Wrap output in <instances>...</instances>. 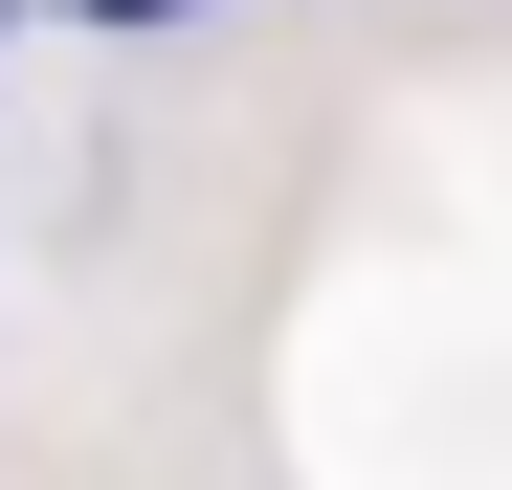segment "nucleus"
I'll use <instances>...</instances> for the list:
<instances>
[{
	"mask_svg": "<svg viewBox=\"0 0 512 490\" xmlns=\"http://www.w3.org/2000/svg\"><path fill=\"white\" fill-rule=\"evenodd\" d=\"M90 23H112V45H156V23H201V0H90Z\"/></svg>",
	"mask_w": 512,
	"mask_h": 490,
	"instance_id": "f257e3e1",
	"label": "nucleus"
}]
</instances>
